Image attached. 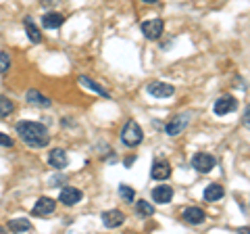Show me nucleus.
Segmentation results:
<instances>
[{
  "label": "nucleus",
  "mask_w": 250,
  "mask_h": 234,
  "mask_svg": "<svg viewBox=\"0 0 250 234\" xmlns=\"http://www.w3.org/2000/svg\"><path fill=\"white\" fill-rule=\"evenodd\" d=\"M13 111H15V103L11 98H6V96L0 94V119L6 117V115H11Z\"/></svg>",
  "instance_id": "nucleus-22"
},
{
  "label": "nucleus",
  "mask_w": 250,
  "mask_h": 234,
  "mask_svg": "<svg viewBox=\"0 0 250 234\" xmlns=\"http://www.w3.org/2000/svg\"><path fill=\"white\" fill-rule=\"evenodd\" d=\"M119 194L123 197L125 203H134V199H136V190L131 188V186H125V184L119 186Z\"/></svg>",
  "instance_id": "nucleus-23"
},
{
  "label": "nucleus",
  "mask_w": 250,
  "mask_h": 234,
  "mask_svg": "<svg viewBox=\"0 0 250 234\" xmlns=\"http://www.w3.org/2000/svg\"><path fill=\"white\" fill-rule=\"evenodd\" d=\"M217 165V161L213 155L208 153H196L192 157V167L198 171V174H208V171H213V167Z\"/></svg>",
  "instance_id": "nucleus-4"
},
{
  "label": "nucleus",
  "mask_w": 250,
  "mask_h": 234,
  "mask_svg": "<svg viewBox=\"0 0 250 234\" xmlns=\"http://www.w3.org/2000/svg\"><path fill=\"white\" fill-rule=\"evenodd\" d=\"M11 67V57L9 52H0V73H6Z\"/></svg>",
  "instance_id": "nucleus-24"
},
{
  "label": "nucleus",
  "mask_w": 250,
  "mask_h": 234,
  "mask_svg": "<svg viewBox=\"0 0 250 234\" xmlns=\"http://www.w3.org/2000/svg\"><path fill=\"white\" fill-rule=\"evenodd\" d=\"M190 121H192V115L190 113H179V115H175L173 119H171L167 126H165V132H167L169 136H179L188 126H190Z\"/></svg>",
  "instance_id": "nucleus-3"
},
{
  "label": "nucleus",
  "mask_w": 250,
  "mask_h": 234,
  "mask_svg": "<svg viewBox=\"0 0 250 234\" xmlns=\"http://www.w3.org/2000/svg\"><path fill=\"white\" fill-rule=\"evenodd\" d=\"M23 23H25V32H27V38H29V42H34V44H40L42 42V32L36 27V23L31 17H25L23 19Z\"/></svg>",
  "instance_id": "nucleus-16"
},
{
  "label": "nucleus",
  "mask_w": 250,
  "mask_h": 234,
  "mask_svg": "<svg viewBox=\"0 0 250 234\" xmlns=\"http://www.w3.org/2000/svg\"><path fill=\"white\" fill-rule=\"evenodd\" d=\"M82 199H83V192L80 188H75V186H65V188L61 190V194H59V201L62 203V205H67V207L77 205Z\"/></svg>",
  "instance_id": "nucleus-8"
},
{
  "label": "nucleus",
  "mask_w": 250,
  "mask_h": 234,
  "mask_svg": "<svg viewBox=\"0 0 250 234\" xmlns=\"http://www.w3.org/2000/svg\"><path fill=\"white\" fill-rule=\"evenodd\" d=\"M136 161V157H127V159H125V167H131V163H134Z\"/></svg>",
  "instance_id": "nucleus-28"
},
{
  "label": "nucleus",
  "mask_w": 250,
  "mask_h": 234,
  "mask_svg": "<svg viewBox=\"0 0 250 234\" xmlns=\"http://www.w3.org/2000/svg\"><path fill=\"white\" fill-rule=\"evenodd\" d=\"M150 176H152V180H167V178L171 176V165H169V161L165 159H161V161H154L152 163V169H150Z\"/></svg>",
  "instance_id": "nucleus-12"
},
{
  "label": "nucleus",
  "mask_w": 250,
  "mask_h": 234,
  "mask_svg": "<svg viewBox=\"0 0 250 234\" xmlns=\"http://www.w3.org/2000/svg\"><path fill=\"white\" fill-rule=\"evenodd\" d=\"M123 222H125V213L119 211V209H108V211L103 213V224L106 228H119V226H123Z\"/></svg>",
  "instance_id": "nucleus-11"
},
{
  "label": "nucleus",
  "mask_w": 250,
  "mask_h": 234,
  "mask_svg": "<svg viewBox=\"0 0 250 234\" xmlns=\"http://www.w3.org/2000/svg\"><path fill=\"white\" fill-rule=\"evenodd\" d=\"M62 21H65V15L59 13V11H50V13H46L42 17V27H46V29H59L62 25Z\"/></svg>",
  "instance_id": "nucleus-15"
},
{
  "label": "nucleus",
  "mask_w": 250,
  "mask_h": 234,
  "mask_svg": "<svg viewBox=\"0 0 250 234\" xmlns=\"http://www.w3.org/2000/svg\"><path fill=\"white\" fill-rule=\"evenodd\" d=\"M242 121H244V126L250 130V105L244 109V115H242Z\"/></svg>",
  "instance_id": "nucleus-26"
},
{
  "label": "nucleus",
  "mask_w": 250,
  "mask_h": 234,
  "mask_svg": "<svg viewBox=\"0 0 250 234\" xmlns=\"http://www.w3.org/2000/svg\"><path fill=\"white\" fill-rule=\"evenodd\" d=\"M219 199H223V186L217 184V182L208 184L207 188H205V201H207V203H215V201H219Z\"/></svg>",
  "instance_id": "nucleus-18"
},
{
  "label": "nucleus",
  "mask_w": 250,
  "mask_h": 234,
  "mask_svg": "<svg viewBox=\"0 0 250 234\" xmlns=\"http://www.w3.org/2000/svg\"><path fill=\"white\" fill-rule=\"evenodd\" d=\"M0 146H4V149H11V146H13V138L0 132Z\"/></svg>",
  "instance_id": "nucleus-25"
},
{
  "label": "nucleus",
  "mask_w": 250,
  "mask_h": 234,
  "mask_svg": "<svg viewBox=\"0 0 250 234\" xmlns=\"http://www.w3.org/2000/svg\"><path fill=\"white\" fill-rule=\"evenodd\" d=\"M144 140V132L142 128L138 126L136 119H129L125 126L121 128V142L125 146H129V149H134V146H138L140 142Z\"/></svg>",
  "instance_id": "nucleus-2"
},
{
  "label": "nucleus",
  "mask_w": 250,
  "mask_h": 234,
  "mask_svg": "<svg viewBox=\"0 0 250 234\" xmlns=\"http://www.w3.org/2000/svg\"><path fill=\"white\" fill-rule=\"evenodd\" d=\"M205 220H207L205 209H200V207H188V209H184V222L192 224V226H198Z\"/></svg>",
  "instance_id": "nucleus-13"
},
{
  "label": "nucleus",
  "mask_w": 250,
  "mask_h": 234,
  "mask_svg": "<svg viewBox=\"0 0 250 234\" xmlns=\"http://www.w3.org/2000/svg\"><path fill=\"white\" fill-rule=\"evenodd\" d=\"M54 209H57V201L50 199V197H40V199L36 201L34 209H31V213L38 215V217H42V215H50Z\"/></svg>",
  "instance_id": "nucleus-9"
},
{
  "label": "nucleus",
  "mask_w": 250,
  "mask_h": 234,
  "mask_svg": "<svg viewBox=\"0 0 250 234\" xmlns=\"http://www.w3.org/2000/svg\"><path fill=\"white\" fill-rule=\"evenodd\" d=\"M80 84H82V86H85V88H88V90L96 92V94H100V96H104V98H111V94H108V90H106V88H103V86H100V84H96L94 80H90V77L82 75V77H80Z\"/></svg>",
  "instance_id": "nucleus-20"
},
{
  "label": "nucleus",
  "mask_w": 250,
  "mask_h": 234,
  "mask_svg": "<svg viewBox=\"0 0 250 234\" xmlns=\"http://www.w3.org/2000/svg\"><path fill=\"white\" fill-rule=\"evenodd\" d=\"M152 199H154V203H159V205H167V203L173 199V188L167 186V184L156 186V188L152 190Z\"/></svg>",
  "instance_id": "nucleus-14"
},
{
  "label": "nucleus",
  "mask_w": 250,
  "mask_h": 234,
  "mask_svg": "<svg viewBox=\"0 0 250 234\" xmlns=\"http://www.w3.org/2000/svg\"><path fill=\"white\" fill-rule=\"evenodd\" d=\"M9 230L11 232H31L34 226L25 217H15V220H9Z\"/></svg>",
  "instance_id": "nucleus-19"
},
{
  "label": "nucleus",
  "mask_w": 250,
  "mask_h": 234,
  "mask_svg": "<svg viewBox=\"0 0 250 234\" xmlns=\"http://www.w3.org/2000/svg\"><path fill=\"white\" fill-rule=\"evenodd\" d=\"M142 2H146V4H156V2H161V0H142Z\"/></svg>",
  "instance_id": "nucleus-29"
},
{
  "label": "nucleus",
  "mask_w": 250,
  "mask_h": 234,
  "mask_svg": "<svg viewBox=\"0 0 250 234\" xmlns=\"http://www.w3.org/2000/svg\"><path fill=\"white\" fill-rule=\"evenodd\" d=\"M0 232H2V228H0Z\"/></svg>",
  "instance_id": "nucleus-30"
},
{
  "label": "nucleus",
  "mask_w": 250,
  "mask_h": 234,
  "mask_svg": "<svg viewBox=\"0 0 250 234\" xmlns=\"http://www.w3.org/2000/svg\"><path fill=\"white\" fill-rule=\"evenodd\" d=\"M140 29H142L144 38H148V40H159V38L163 36V29H165V25H163L161 19H148V21H142Z\"/></svg>",
  "instance_id": "nucleus-5"
},
{
  "label": "nucleus",
  "mask_w": 250,
  "mask_h": 234,
  "mask_svg": "<svg viewBox=\"0 0 250 234\" xmlns=\"http://www.w3.org/2000/svg\"><path fill=\"white\" fill-rule=\"evenodd\" d=\"M146 92L154 98H169L175 94V88L167 82H150L146 86Z\"/></svg>",
  "instance_id": "nucleus-6"
},
{
  "label": "nucleus",
  "mask_w": 250,
  "mask_h": 234,
  "mask_svg": "<svg viewBox=\"0 0 250 234\" xmlns=\"http://www.w3.org/2000/svg\"><path fill=\"white\" fill-rule=\"evenodd\" d=\"M62 182H65V178H62V176H52L50 180H48V186H59Z\"/></svg>",
  "instance_id": "nucleus-27"
},
{
  "label": "nucleus",
  "mask_w": 250,
  "mask_h": 234,
  "mask_svg": "<svg viewBox=\"0 0 250 234\" xmlns=\"http://www.w3.org/2000/svg\"><path fill=\"white\" fill-rule=\"evenodd\" d=\"M48 165L52 169H65L69 165V157H67V151L65 149H52L48 155Z\"/></svg>",
  "instance_id": "nucleus-10"
},
{
  "label": "nucleus",
  "mask_w": 250,
  "mask_h": 234,
  "mask_svg": "<svg viewBox=\"0 0 250 234\" xmlns=\"http://www.w3.org/2000/svg\"><path fill=\"white\" fill-rule=\"evenodd\" d=\"M17 134L27 146H31V149H44V146L50 142L48 130H46V126H42V123H38V121H19L17 123Z\"/></svg>",
  "instance_id": "nucleus-1"
},
{
  "label": "nucleus",
  "mask_w": 250,
  "mask_h": 234,
  "mask_svg": "<svg viewBox=\"0 0 250 234\" xmlns=\"http://www.w3.org/2000/svg\"><path fill=\"white\" fill-rule=\"evenodd\" d=\"M27 103L29 105H34V107H50L52 105V100L48 96H44L42 92H38V90H29L27 92Z\"/></svg>",
  "instance_id": "nucleus-17"
},
{
  "label": "nucleus",
  "mask_w": 250,
  "mask_h": 234,
  "mask_svg": "<svg viewBox=\"0 0 250 234\" xmlns=\"http://www.w3.org/2000/svg\"><path fill=\"white\" fill-rule=\"evenodd\" d=\"M236 109H238V100L231 94H223V96H219L215 100L213 111H215V115H228L231 111H236Z\"/></svg>",
  "instance_id": "nucleus-7"
},
{
  "label": "nucleus",
  "mask_w": 250,
  "mask_h": 234,
  "mask_svg": "<svg viewBox=\"0 0 250 234\" xmlns=\"http://www.w3.org/2000/svg\"><path fill=\"white\" fill-rule=\"evenodd\" d=\"M136 211H138L140 217H150V215H154V207L148 201H138L136 203Z\"/></svg>",
  "instance_id": "nucleus-21"
}]
</instances>
